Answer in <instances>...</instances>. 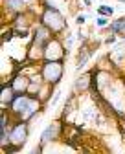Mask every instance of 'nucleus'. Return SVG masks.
Wrapping results in <instances>:
<instances>
[{"label":"nucleus","instance_id":"4468645a","mask_svg":"<svg viewBox=\"0 0 125 154\" xmlns=\"http://www.w3.org/2000/svg\"><path fill=\"white\" fill-rule=\"evenodd\" d=\"M99 13H101V15H111V13H112V8H109V6H103V8L99 9Z\"/></svg>","mask_w":125,"mask_h":154},{"label":"nucleus","instance_id":"7ed1b4c3","mask_svg":"<svg viewBox=\"0 0 125 154\" xmlns=\"http://www.w3.org/2000/svg\"><path fill=\"white\" fill-rule=\"evenodd\" d=\"M43 24H44L46 28H50L52 31H59V29L65 28V18H62V15H61L59 11H55V9L52 8V9H48V11L44 13Z\"/></svg>","mask_w":125,"mask_h":154},{"label":"nucleus","instance_id":"f257e3e1","mask_svg":"<svg viewBox=\"0 0 125 154\" xmlns=\"http://www.w3.org/2000/svg\"><path fill=\"white\" fill-rule=\"evenodd\" d=\"M35 108H37V103L33 99H30V97H24V95H18V97L13 99V103H11V110L15 114H18L20 118H30V116L35 112Z\"/></svg>","mask_w":125,"mask_h":154},{"label":"nucleus","instance_id":"1a4fd4ad","mask_svg":"<svg viewBox=\"0 0 125 154\" xmlns=\"http://www.w3.org/2000/svg\"><path fill=\"white\" fill-rule=\"evenodd\" d=\"M13 88H4L2 90V103H13Z\"/></svg>","mask_w":125,"mask_h":154},{"label":"nucleus","instance_id":"6e6552de","mask_svg":"<svg viewBox=\"0 0 125 154\" xmlns=\"http://www.w3.org/2000/svg\"><path fill=\"white\" fill-rule=\"evenodd\" d=\"M55 132H57V128H55V125H50L44 132H43V138H40V141L43 143H48L53 136H55Z\"/></svg>","mask_w":125,"mask_h":154},{"label":"nucleus","instance_id":"39448f33","mask_svg":"<svg viewBox=\"0 0 125 154\" xmlns=\"http://www.w3.org/2000/svg\"><path fill=\"white\" fill-rule=\"evenodd\" d=\"M26 136H28V128H26L24 123H20V125H17V127L13 128L9 140H11L15 145H22V143L26 141Z\"/></svg>","mask_w":125,"mask_h":154},{"label":"nucleus","instance_id":"423d86ee","mask_svg":"<svg viewBox=\"0 0 125 154\" xmlns=\"http://www.w3.org/2000/svg\"><path fill=\"white\" fill-rule=\"evenodd\" d=\"M35 42H37V44L50 42V28H46V26L37 28V29H35Z\"/></svg>","mask_w":125,"mask_h":154},{"label":"nucleus","instance_id":"9d476101","mask_svg":"<svg viewBox=\"0 0 125 154\" xmlns=\"http://www.w3.org/2000/svg\"><path fill=\"white\" fill-rule=\"evenodd\" d=\"M8 8L18 11V9H22V8H24V0H8Z\"/></svg>","mask_w":125,"mask_h":154},{"label":"nucleus","instance_id":"2eb2a0df","mask_svg":"<svg viewBox=\"0 0 125 154\" xmlns=\"http://www.w3.org/2000/svg\"><path fill=\"white\" fill-rule=\"evenodd\" d=\"M105 24H107V20H105L103 17H101V18H98V26H105Z\"/></svg>","mask_w":125,"mask_h":154},{"label":"nucleus","instance_id":"f03ea898","mask_svg":"<svg viewBox=\"0 0 125 154\" xmlns=\"http://www.w3.org/2000/svg\"><path fill=\"white\" fill-rule=\"evenodd\" d=\"M61 75H62V64L57 63V61H48L44 66H43V77H44V81L55 85L59 79H61Z\"/></svg>","mask_w":125,"mask_h":154},{"label":"nucleus","instance_id":"0eeeda50","mask_svg":"<svg viewBox=\"0 0 125 154\" xmlns=\"http://www.w3.org/2000/svg\"><path fill=\"white\" fill-rule=\"evenodd\" d=\"M11 88L15 90V94H24L28 90V79L26 77H15L11 83Z\"/></svg>","mask_w":125,"mask_h":154},{"label":"nucleus","instance_id":"ddd939ff","mask_svg":"<svg viewBox=\"0 0 125 154\" xmlns=\"http://www.w3.org/2000/svg\"><path fill=\"white\" fill-rule=\"evenodd\" d=\"M87 85H88V75H85V77H81V79L77 81V85H75V86H77V88H85Z\"/></svg>","mask_w":125,"mask_h":154},{"label":"nucleus","instance_id":"20e7f679","mask_svg":"<svg viewBox=\"0 0 125 154\" xmlns=\"http://www.w3.org/2000/svg\"><path fill=\"white\" fill-rule=\"evenodd\" d=\"M44 57H46L48 61H59L61 57H62L61 44H59V42H55V41L46 42V46H44Z\"/></svg>","mask_w":125,"mask_h":154},{"label":"nucleus","instance_id":"f8f14e48","mask_svg":"<svg viewBox=\"0 0 125 154\" xmlns=\"http://www.w3.org/2000/svg\"><path fill=\"white\" fill-rule=\"evenodd\" d=\"M88 55H90V53H88L87 50H83V57H81V59H79V63H77V66H79V68H83V66H85V63H87V59H88Z\"/></svg>","mask_w":125,"mask_h":154},{"label":"nucleus","instance_id":"9b49d317","mask_svg":"<svg viewBox=\"0 0 125 154\" xmlns=\"http://www.w3.org/2000/svg\"><path fill=\"white\" fill-rule=\"evenodd\" d=\"M125 29V18H120L112 24V31H123Z\"/></svg>","mask_w":125,"mask_h":154}]
</instances>
